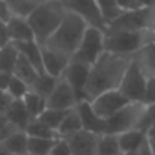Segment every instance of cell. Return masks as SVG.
Masks as SVG:
<instances>
[{
	"mask_svg": "<svg viewBox=\"0 0 155 155\" xmlns=\"http://www.w3.org/2000/svg\"><path fill=\"white\" fill-rule=\"evenodd\" d=\"M89 71H91V66L71 60L62 75V78L72 89L77 103L86 101V86H87V80H89Z\"/></svg>",
	"mask_w": 155,
	"mask_h": 155,
	"instance_id": "8fae6325",
	"label": "cell"
},
{
	"mask_svg": "<svg viewBox=\"0 0 155 155\" xmlns=\"http://www.w3.org/2000/svg\"><path fill=\"white\" fill-rule=\"evenodd\" d=\"M137 155H152L151 154V149H149V145H148V139L143 142V145H142L140 149L137 151Z\"/></svg>",
	"mask_w": 155,
	"mask_h": 155,
	"instance_id": "b9f144b4",
	"label": "cell"
},
{
	"mask_svg": "<svg viewBox=\"0 0 155 155\" xmlns=\"http://www.w3.org/2000/svg\"><path fill=\"white\" fill-rule=\"evenodd\" d=\"M75 95L72 92V89L69 87V84L60 77L56 81V86L50 94V97L45 101V108H51V110H60V111H66L71 108H75L77 105Z\"/></svg>",
	"mask_w": 155,
	"mask_h": 155,
	"instance_id": "7c38bea8",
	"label": "cell"
},
{
	"mask_svg": "<svg viewBox=\"0 0 155 155\" xmlns=\"http://www.w3.org/2000/svg\"><path fill=\"white\" fill-rule=\"evenodd\" d=\"M27 140L29 136L26 134V131H17L5 143H2V146H5L14 155H27Z\"/></svg>",
	"mask_w": 155,
	"mask_h": 155,
	"instance_id": "d4e9b609",
	"label": "cell"
},
{
	"mask_svg": "<svg viewBox=\"0 0 155 155\" xmlns=\"http://www.w3.org/2000/svg\"><path fill=\"white\" fill-rule=\"evenodd\" d=\"M133 56L104 51L101 57L91 66L86 86V101H92L98 95L108 91H117Z\"/></svg>",
	"mask_w": 155,
	"mask_h": 155,
	"instance_id": "6da1fadb",
	"label": "cell"
},
{
	"mask_svg": "<svg viewBox=\"0 0 155 155\" xmlns=\"http://www.w3.org/2000/svg\"><path fill=\"white\" fill-rule=\"evenodd\" d=\"M104 53V30L97 27H87L83 39L72 56V62H78L87 66H92Z\"/></svg>",
	"mask_w": 155,
	"mask_h": 155,
	"instance_id": "8992f818",
	"label": "cell"
},
{
	"mask_svg": "<svg viewBox=\"0 0 155 155\" xmlns=\"http://www.w3.org/2000/svg\"><path fill=\"white\" fill-rule=\"evenodd\" d=\"M17 47L18 53L36 69L38 74H44V68H42V51H41V45H38L35 41H29V42H20V44H14Z\"/></svg>",
	"mask_w": 155,
	"mask_h": 155,
	"instance_id": "d6986e66",
	"label": "cell"
},
{
	"mask_svg": "<svg viewBox=\"0 0 155 155\" xmlns=\"http://www.w3.org/2000/svg\"><path fill=\"white\" fill-rule=\"evenodd\" d=\"M26 134L29 137H38V139H48V140H59L57 133L51 130L50 127H47L45 124H42L38 119H32L30 124L27 125V128L24 130Z\"/></svg>",
	"mask_w": 155,
	"mask_h": 155,
	"instance_id": "484cf974",
	"label": "cell"
},
{
	"mask_svg": "<svg viewBox=\"0 0 155 155\" xmlns=\"http://www.w3.org/2000/svg\"><path fill=\"white\" fill-rule=\"evenodd\" d=\"M56 142L57 140L29 137V140H27V154L29 155H50Z\"/></svg>",
	"mask_w": 155,
	"mask_h": 155,
	"instance_id": "f546056e",
	"label": "cell"
},
{
	"mask_svg": "<svg viewBox=\"0 0 155 155\" xmlns=\"http://www.w3.org/2000/svg\"><path fill=\"white\" fill-rule=\"evenodd\" d=\"M0 155H14V154H11L5 146H2V145H0Z\"/></svg>",
	"mask_w": 155,
	"mask_h": 155,
	"instance_id": "bcb514c9",
	"label": "cell"
},
{
	"mask_svg": "<svg viewBox=\"0 0 155 155\" xmlns=\"http://www.w3.org/2000/svg\"><path fill=\"white\" fill-rule=\"evenodd\" d=\"M146 104H155V77L148 80L146 87Z\"/></svg>",
	"mask_w": 155,
	"mask_h": 155,
	"instance_id": "8d00e7d4",
	"label": "cell"
},
{
	"mask_svg": "<svg viewBox=\"0 0 155 155\" xmlns=\"http://www.w3.org/2000/svg\"><path fill=\"white\" fill-rule=\"evenodd\" d=\"M146 103H130L124 108H120L116 114H113L110 119L105 120L107 124V134L119 136L122 133L139 130L143 116L146 113Z\"/></svg>",
	"mask_w": 155,
	"mask_h": 155,
	"instance_id": "277c9868",
	"label": "cell"
},
{
	"mask_svg": "<svg viewBox=\"0 0 155 155\" xmlns=\"http://www.w3.org/2000/svg\"><path fill=\"white\" fill-rule=\"evenodd\" d=\"M68 111V110H66ZM66 111H60V110H51V108H45L36 119L41 120L42 124H45L47 127H50L51 130H54L57 133V128L63 119V116L66 114Z\"/></svg>",
	"mask_w": 155,
	"mask_h": 155,
	"instance_id": "1f68e13d",
	"label": "cell"
},
{
	"mask_svg": "<svg viewBox=\"0 0 155 155\" xmlns=\"http://www.w3.org/2000/svg\"><path fill=\"white\" fill-rule=\"evenodd\" d=\"M140 9H146V8H155V0H136Z\"/></svg>",
	"mask_w": 155,
	"mask_h": 155,
	"instance_id": "60d3db41",
	"label": "cell"
},
{
	"mask_svg": "<svg viewBox=\"0 0 155 155\" xmlns=\"http://www.w3.org/2000/svg\"><path fill=\"white\" fill-rule=\"evenodd\" d=\"M11 103H12V98L8 95V92L0 89V113H5Z\"/></svg>",
	"mask_w": 155,
	"mask_h": 155,
	"instance_id": "f35d334b",
	"label": "cell"
},
{
	"mask_svg": "<svg viewBox=\"0 0 155 155\" xmlns=\"http://www.w3.org/2000/svg\"><path fill=\"white\" fill-rule=\"evenodd\" d=\"M11 44L9 41V35H8V27H6V23L5 21H0V48Z\"/></svg>",
	"mask_w": 155,
	"mask_h": 155,
	"instance_id": "74e56055",
	"label": "cell"
},
{
	"mask_svg": "<svg viewBox=\"0 0 155 155\" xmlns=\"http://www.w3.org/2000/svg\"><path fill=\"white\" fill-rule=\"evenodd\" d=\"M5 116H6L8 122L12 124L14 127H17L20 131H24L32 120L30 114L27 113L21 100H12V103L9 104V107L5 111Z\"/></svg>",
	"mask_w": 155,
	"mask_h": 155,
	"instance_id": "ac0fdd59",
	"label": "cell"
},
{
	"mask_svg": "<svg viewBox=\"0 0 155 155\" xmlns=\"http://www.w3.org/2000/svg\"><path fill=\"white\" fill-rule=\"evenodd\" d=\"M59 2L63 5V8L68 12L83 18L87 23V26L105 30V23L98 11L95 0H59Z\"/></svg>",
	"mask_w": 155,
	"mask_h": 155,
	"instance_id": "ba28073f",
	"label": "cell"
},
{
	"mask_svg": "<svg viewBox=\"0 0 155 155\" xmlns=\"http://www.w3.org/2000/svg\"><path fill=\"white\" fill-rule=\"evenodd\" d=\"M9 12L12 17H21V18H27L29 14L35 9L36 5L27 2V0H5Z\"/></svg>",
	"mask_w": 155,
	"mask_h": 155,
	"instance_id": "4dcf8cb0",
	"label": "cell"
},
{
	"mask_svg": "<svg viewBox=\"0 0 155 155\" xmlns=\"http://www.w3.org/2000/svg\"><path fill=\"white\" fill-rule=\"evenodd\" d=\"M124 155H137V152H133V154H124Z\"/></svg>",
	"mask_w": 155,
	"mask_h": 155,
	"instance_id": "c3c4849f",
	"label": "cell"
},
{
	"mask_svg": "<svg viewBox=\"0 0 155 155\" xmlns=\"http://www.w3.org/2000/svg\"><path fill=\"white\" fill-rule=\"evenodd\" d=\"M6 122H8V119H6L5 113H0V127H3V125H5Z\"/></svg>",
	"mask_w": 155,
	"mask_h": 155,
	"instance_id": "7dc6e473",
	"label": "cell"
},
{
	"mask_svg": "<svg viewBox=\"0 0 155 155\" xmlns=\"http://www.w3.org/2000/svg\"><path fill=\"white\" fill-rule=\"evenodd\" d=\"M27 2H30V3H33V5H42V3H47V2H54V0H27Z\"/></svg>",
	"mask_w": 155,
	"mask_h": 155,
	"instance_id": "ee69618b",
	"label": "cell"
},
{
	"mask_svg": "<svg viewBox=\"0 0 155 155\" xmlns=\"http://www.w3.org/2000/svg\"><path fill=\"white\" fill-rule=\"evenodd\" d=\"M50 155H71V151H69V146H68L66 140L59 139V140L54 143Z\"/></svg>",
	"mask_w": 155,
	"mask_h": 155,
	"instance_id": "e575fe53",
	"label": "cell"
},
{
	"mask_svg": "<svg viewBox=\"0 0 155 155\" xmlns=\"http://www.w3.org/2000/svg\"><path fill=\"white\" fill-rule=\"evenodd\" d=\"M18 56H20V53L12 42L0 48V72L12 75V71L15 68L17 60H18Z\"/></svg>",
	"mask_w": 155,
	"mask_h": 155,
	"instance_id": "603a6c76",
	"label": "cell"
},
{
	"mask_svg": "<svg viewBox=\"0 0 155 155\" xmlns=\"http://www.w3.org/2000/svg\"><path fill=\"white\" fill-rule=\"evenodd\" d=\"M97 155H124L120 148H119L117 136H114V134H101V136H98Z\"/></svg>",
	"mask_w": 155,
	"mask_h": 155,
	"instance_id": "cb8c5ba5",
	"label": "cell"
},
{
	"mask_svg": "<svg viewBox=\"0 0 155 155\" xmlns=\"http://www.w3.org/2000/svg\"><path fill=\"white\" fill-rule=\"evenodd\" d=\"M63 140H66L71 155H97L98 136H95L92 133L81 130L80 133H77L68 139H63Z\"/></svg>",
	"mask_w": 155,
	"mask_h": 155,
	"instance_id": "5bb4252c",
	"label": "cell"
},
{
	"mask_svg": "<svg viewBox=\"0 0 155 155\" xmlns=\"http://www.w3.org/2000/svg\"><path fill=\"white\" fill-rule=\"evenodd\" d=\"M17 131H20L17 127H14L12 124H9V122H6L3 127H0V145L2 143H5L11 136H14Z\"/></svg>",
	"mask_w": 155,
	"mask_h": 155,
	"instance_id": "836d02e7",
	"label": "cell"
},
{
	"mask_svg": "<svg viewBox=\"0 0 155 155\" xmlns=\"http://www.w3.org/2000/svg\"><path fill=\"white\" fill-rule=\"evenodd\" d=\"M66 12L68 11L63 8V5L59 0L47 2V3L35 6V9L29 14V17L26 20L32 29L33 39L38 45H41V47L45 45V42L50 39V36L60 26Z\"/></svg>",
	"mask_w": 155,
	"mask_h": 155,
	"instance_id": "3957f363",
	"label": "cell"
},
{
	"mask_svg": "<svg viewBox=\"0 0 155 155\" xmlns=\"http://www.w3.org/2000/svg\"><path fill=\"white\" fill-rule=\"evenodd\" d=\"M146 139L155 142V124L152 125V127H149V128H148V131H146Z\"/></svg>",
	"mask_w": 155,
	"mask_h": 155,
	"instance_id": "7bdbcfd3",
	"label": "cell"
},
{
	"mask_svg": "<svg viewBox=\"0 0 155 155\" xmlns=\"http://www.w3.org/2000/svg\"><path fill=\"white\" fill-rule=\"evenodd\" d=\"M6 92H8V95H9L12 100H23L24 95L29 92V86H27L24 81H21L20 78L11 75V80H9V83H8Z\"/></svg>",
	"mask_w": 155,
	"mask_h": 155,
	"instance_id": "d6a6232c",
	"label": "cell"
},
{
	"mask_svg": "<svg viewBox=\"0 0 155 155\" xmlns=\"http://www.w3.org/2000/svg\"><path fill=\"white\" fill-rule=\"evenodd\" d=\"M12 75L17 77V78H20L21 81H24V83L30 87V86L33 84V81L38 78V75H41V74H38L36 69L20 54V56H18V60H17V63H15V68H14V71H12Z\"/></svg>",
	"mask_w": 155,
	"mask_h": 155,
	"instance_id": "7402d4cb",
	"label": "cell"
},
{
	"mask_svg": "<svg viewBox=\"0 0 155 155\" xmlns=\"http://www.w3.org/2000/svg\"><path fill=\"white\" fill-rule=\"evenodd\" d=\"M11 17H12V15H11V12H9V8H8L6 2H5V0H0V21L8 23V20H9Z\"/></svg>",
	"mask_w": 155,
	"mask_h": 155,
	"instance_id": "ab89813d",
	"label": "cell"
},
{
	"mask_svg": "<svg viewBox=\"0 0 155 155\" xmlns=\"http://www.w3.org/2000/svg\"><path fill=\"white\" fill-rule=\"evenodd\" d=\"M27 155H29V154H27Z\"/></svg>",
	"mask_w": 155,
	"mask_h": 155,
	"instance_id": "681fc988",
	"label": "cell"
},
{
	"mask_svg": "<svg viewBox=\"0 0 155 155\" xmlns=\"http://www.w3.org/2000/svg\"><path fill=\"white\" fill-rule=\"evenodd\" d=\"M148 145H149V149H151V154L155 155V142L152 140H148Z\"/></svg>",
	"mask_w": 155,
	"mask_h": 155,
	"instance_id": "f6af8a7d",
	"label": "cell"
},
{
	"mask_svg": "<svg viewBox=\"0 0 155 155\" xmlns=\"http://www.w3.org/2000/svg\"><path fill=\"white\" fill-rule=\"evenodd\" d=\"M89 103H91L94 113L98 117L107 120L113 114H116L120 108H124L127 104H130V101L119 91H108V92H104L101 95H98L97 98H94Z\"/></svg>",
	"mask_w": 155,
	"mask_h": 155,
	"instance_id": "30bf717a",
	"label": "cell"
},
{
	"mask_svg": "<svg viewBox=\"0 0 155 155\" xmlns=\"http://www.w3.org/2000/svg\"><path fill=\"white\" fill-rule=\"evenodd\" d=\"M143 33L130 30H104V51L133 56L142 45Z\"/></svg>",
	"mask_w": 155,
	"mask_h": 155,
	"instance_id": "5b68a950",
	"label": "cell"
},
{
	"mask_svg": "<svg viewBox=\"0 0 155 155\" xmlns=\"http://www.w3.org/2000/svg\"><path fill=\"white\" fill-rule=\"evenodd\" d=\"M21 101H23L26 110H27V113L30 114L32 119H36V117L45 110V100H44L42 97L36 95V94L32 92V91H29Z\"/></svg>",
	"mask_w": 155,
	"mask_h": 155,
	"instance_id": "f1b7e54d",
	"label": "cell"
},
{
	"mask_svg": "<svg viewBox=\"0 0 155 155\" xmlns=\"http://www.w3.org/2000/svg\"><path fill=\"white\" fill-rule=\"evenodd\" d=\"M56 81H57L56 78H53V77L47 75V74L38 75V78L33 81V84L29 87V91L35 92L36 95L42 97V98L47 101V98L50 97V94L53 92V89H54V86H56Z\"/></svg>",
	"mask_w": 155,
	"mask_h": 155,
	"instance_id": "83f0119b",
	"label": "cell"
},
{
	"mask_svg": "<svg viewBox=\"0 0 155 155\" xmlns=\"http://www.w3.org/2000/svg\"><path fill=\"white\" fill-rule=\"evenodd\" d=\"M8 27V35H9V41L12 44H20V42H29V41H35L33 39V33L32 29L27 23L26 18L21 17H11L6 23Z\"/></svg>",
	"mask_w": 155,
	"mask_h": 155,
	"instance_id": "e0dca14e",
	"label": "cell"
},
{
	"mask_svg": "<svg viewBox=\"0 0 155 155\" xmlns=\"http://www.w3.org/2000/svg\"><path fill=\"white\" fill-rule=\"evenodd\" d=\"M95 3L98 6V11L103 17L105 26L113 23L114 20H117L122 15V11L119 9L116 0H95Z\"/></svg>",
	"mask_w": 155,
	"mask_h": 155,
	"instance_id": "4316f807",
	"label": "cell"
},
{
	"mask_svg": "<svg viewBox=\"0 0 155 155\" xmlns=\"http://www.w3.org/2000/svg\"><path fill=\"white\" fill-rule=\"evenodd\" d=\"M146 87H148V78L142 74L136 62L131 60L117 91L130 103H146Z\"/></svg>",
	"mask_w": 155,
	"mask_h": 155,
	"instance_id": "52a82bcc",
	"label": "cell"
},
{
	"mask_svg": "<svg viewBox=\"0 0 155 155\" xmlns=\"http://www.w3.org/2000/svg\"><path fill=\"white\" fill-rule=\"evenodd\" d=\"M155 8H146V9H136L122 12V15L114 20L113 23L105 26V30H130V32H143L146 24L151 20V15Z\"/></svg>",
	"mask_w": 155,
	"mask_h": 155,
	"instance_id": "9c48e42d",
	"label": "cell"
},
{
	"mask_svg": "<svg viewBox=\"0 0 155 155\" xmlns=\"http://www.w3.org/2000/svg\"><path fill=\"white\" fill-rule=\"evenodd\" d=\"M78 114H80V119H81V127H83V131H87V133H92L95 136H101V134H107V124L105 120L98 117L89 101H80V103L75 105Z\"/></svg>",
	"mask_w": 155,
	"mask_h": 155,
	"instance_id": "4fadbf2b",
	"label": "cell"
},
{
	"mask_svg": "<svg viewBox=\"0 0 155 155\" xmlns=\"http://www.w3.org/2000/svg\"><path fill=\"white\" fill-rule=\"evenodd\" d=\"M117 2V6L122 12H128V11H136V9H140L137 2L136 0H116Z\"/></svg>",
	"mask_w": 155,
	"mask_h": 155,
	"instance_id": "d590c367",
	"label": "cell"
},
{
	"mask_svg": "<svg viewBox=\"0 0 155 155\" xmlns=\"http://www.w3.org/2000/svg\"><path fill=\"white\" fill-rule=\"evenodd\" d=\"M87 27L89 26L83 18H80L75 14L66 12L60 26L56 29V32L50 36V39L42 47H47V48L59 53L68 59H72V56H74L75 50L78 48Z\"/></svg>",
	"mask_w": 155,
	"mask_h": 155,
	"instance_id": "7a4b0ae2",
	"label": "cell"
},
{
	"mask_svg": "<svg viewBox=\"0 0 155 155\" xmlns=\"http://www.w3.org/2000/svg\"><path fill=\"white\" fill-rule=\"evenodd\" d=\"M145 140H146V134L140 130H131L117 136V142H119V148L122 154L137 152Z\"/></svg>",
	"mask_w": 155,
	"mask_h": 155,
	"instance_id": "44dd1931",
	"label": "cell"
},
{
	"mask_svg": "<svg viewBox=\"0 0 155 155\" xmlns=\"http://www.w3.org/2000/svg\"><path fill=\"white\" fill-rule=\"evenodd\" d=\"M81 130H83V127H81L80 114H78L77 108H71L63 116V119L57 128V136H59V139H68V137L80 133Z\"/></svg>",
	"mask_w": 155,
	"mask_h": 155,
	"instance_id": "ffe728a7",
	"label": "cell"
},
{
	"mask_svg": "<svg viewBox=\"0 0 155 155\" xmlns=\"http://www.w3.org/2000/svg\"><path fill=\"white\" fill-rule=\"evenodd\" d=\"M133 60L148 80L155 77V44H143L133 54Z\"/></svg>",
	"mask_w": 155,
	"mask_h": 155,
	"instance_id": "2e32d148",
	"label": "cell"
},
{
	"mask_svg": "<svg viewBox=\"0 0 155 155\" xmlns=\"http://www.w3.org/2000/svg\"><path fill=\"white\" fill-rule=\"evenodd\" d=\"M41 51H42V68H44V74L50 75L53 78L59 80L65 69L68 68L71 59L59 54V53L53 51L47 47H41Z\"/></svg>",
	"mask_w": 155,
	"mask_h": 155,
	"instance_id": "9a60e30c",
	"label": "cell"
}]
</instances>
